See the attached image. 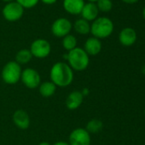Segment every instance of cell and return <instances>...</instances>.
I'll list each match as a JSON object with an SVG mask.
<instances>
[{
    "label": "cell",
    "mask_w": 145,
    "mask_h": 145,
    "mask_svg": "<svg viewBox=\"0 0 145 145\" xmlns=\"http://www.w3.org/2000/svg\"><path fill=\"white\" fill-rule=\"evenodd\" d=\"M78 40L76 37L72 34H67V36L62 38V47L67 50V51H71L77 47Z\"/></svg>",
    "instance_id": "cell-20"
},
{
    "label": "cell",
    "mask_w": 145,
    "mask_h": 145,
    "mask_svg": "<svg viewBox=\"0 0 145 145\" xmlns=\"http://www.w3.org/2000/svg\"><path fill=\"white\" fill-rule=\"evenodd\" d=\"M2 1H4V2H5V3H10V2L15 1V0H2Z\"/></svg>",
    "instance_id": "cell-30"
},
{
    "label": "cell",
    "mask_w": 145,
    "mask_h": 145,
    "mask_svg": "<svg viewBox=\"0 0 145 145\" xmlns=\"http://www.w3.org/2000/svg\"><path fill=\"white\" fill-rule=\"evenodd\" d=\"M102 42L100 39L95 37H90L86 39L84 44V50L90 56H94L98 55L102 50Z\"/></svg>",
    "instance_id": "cell-14"
},
{
    "label": "cell",
    "mask_w": 145,
    "mask_h": 145,
    "mask_svg": "<svg viewBox=\"0 0 145 145\" xmlns=\"http://www.w3.org/2000/svg\"><path fill=\"white\" fill-rule=\"evenodd\" d=\"M98 15H99V10L97 9L96 3H91V2L85 4L82 11L80 13L81 17L89 22L95 21L98 17Z\"/></svg>",
    "instance_id": "cell-15"
},
{
    "label": "cell",
    "mask_w": 145,
    "mask_h": 145,
    "mask_svg": "<svg viewBox=\"0 0 145 145\" xmlns=\"http://www.w3.org/2000/svg\"><path fill=\"white\" fill-rule=\"evenodd\" d=\"M52 145H69V143L67 142H64V141H59V142H55L54 144Z\"/></svg>",
    "instance_id": "cell-25"
},
{
    "label": "cell",
    "mask_w": 145,
    "mask_h": 145,
    "mask_svg": "<svg viewBox=\"0 0 145 145\" xmlns=\"http://www.w3.org/2000/svg\"><path fill=\"white\" fill-rule=\"evenodd\" d=\"M142 74H145V65L142 66Z\"/></svg>",
    "instance_id": "cell-28"
},
{
    "label": "cell",
    "mask_w": 145,
    "mask_h": 145,
    "mask_svg": "<svg viewBox=\"0 0 145 145\" xmlns=\"http://www.w3.org/2000/svg\"><path fill=\"white\" fill-rule=\"evenodd\" d=\"M142 17H143V19L145 20V7H144V8H143V10H142Z\"/></svg>",
    "instance_id": "cell-27"
},
{
    "label": "cell",
    "mask_w": 145,
    "mask_h": 145,
    "mask_svg": "<svg viewBox=\"0 0 145 145\" xmlns=\"http://www.w3.org/2000/svg\"><path fill=\"white\" fill-rule=\"evenodd\" d=\"M50 81L56 87H67L74 81V71L67 62H56L50 71Z\"/></svg>",
    "instance_id": "cell-1"
},
{
    "label": "cell",
    "mask_w": 145,
    "mask_h": 145,
    "mask_svg": "<svg viewBox=\"0 0 145 145\" xmlns=\"http://www.w3.org/2000/svg\"><path fill=\"white\" fill-rule=\"evenodd\" d=\"M84 95L80 91H74L68 94L66 99V107L69 110L79 108L84 102Z\"/></svg>",
    "instance_id": "cell-12"
},
{
    "label": "cell",
    "mask_w": 145,
    "mask_h": 145,
    "mask_svg": "<svg viewBox=\"0 0 145 145\" xmlns=\"http://www.w3.org/2000/svg\"><path fill=\"white\" fill-rule=\"evenodd\" d=\"M39 145H51V144L48 142H39Z\"/></svg>",
    "instance_id": "cell-26"
},
{
    "label": "cell",
    "mask_w": 145,
    "mask_h": 145,
    "mask_svg": "<svg viewBox=\"0 0 145 145\" xmlns=\"http://www.w3.org/2000/svg\"><path fill=\"white\" fill-rule=\"evenodd\" d=\"M103 128V123L97 119H92L90 121L87 122L86 130L90 133V134H96L100 132Z\"/></svg>",
    "instance_id": "cell-19"
},
{
    "label": "cell",
    "mask_w": 145,
    "mask_h": 145,
    "mask_svg": "<svg viewBox=\"0 0 145 145\" xmlns=\"http://www.w3.org/2000/svg\"><path fill=\"white\" fill-rule=\"evenodd\" d=\"M122 2H124L125 4H127V5H133L137 2H138L139 0H121Z\"/></svg>",
    "instance_id": "cell-24"
},
{
    "label": "cell",
    "mask_w": 145,
    "mask_h": 145,
    "mask_svg": "<svg viewBox=\"0 0 145 145\" xmlns=\"http://www.w3.org/2000/svg\"><path fill=\"white\" fill-rule=\"evenodd\" d=\"M137 33L131 27L123 28L119 34V41L123 46H131L137 41Z\"/></svg>",
    "instance_id": "cell-11"
},
{
    "label": "cell",
    "mask_w": 145,
    "mask_h": 145,
    "mask_svg": "<svg viewBox=\"0 0 145 145\" xmlns=\"http://www.w3.org/2000/svg\"><path fill=\"white\" fill-rule=\"evenodd\" d=\"M114 22L106 16L97 17L91 24V33L92 37L98 39L108 38L114 32Z\"/></svg>",
    "instance_id": "cell-3"
},
{
    "label": "cell",
    "mask_w": 145,
    "mask_h": 145,
    "mask_svg": "<svg viewBox=\"0 0 145 145\" xmlns=\"http://www.w3.org/2000/svg\"><path fill=\"white\" fill-rule=\"evenodd\" d=\"M21 80L22 84L28 89H35L41 84V78L39 72L32 67H27L22 70Z\"/></svg>",
    "instance_id": "cell-7"
},
{
    "label": "cell",
    "mask_w": 145,
    "mask_h": 145,
    "mask_svg": "<svg viewBox=\"0 0 145 145\" xmlns=\"http://www.w3.org/2000/svg\"><path fill=\"white\" fill-rule=\"evenodd\" d=\"M16 1L25 10L35 7L39 4V0H16Z\"/></svg>",
    "instance_id": "cell-22"
},
{
    "label": "cell",
    "mask_w": 145,
    "mask_h": 145,
    "mask_svg": "<svg viewBox=\"0 0 145 145\" xmlns=\"http://www.w3.org/2000/svg\"><path fill=\"white\" fill-rule=\"evenodd\" d=\"M85 0H63L64 10L72 16L80 15L82 9L85 5Z\"/></svg>",
    "instance_id": "cell-10"
},
{
    "label": "cell",
    "mask_w": 145,
    "mask_h": 145,
    "mask_svg": "<svg viewBox=\"0 0 145 145\" xmlns=\"http://www.w3.org/2000/svg\"><path fill=\"white\" fill-rule=\"evenodd\" d=\"M13 123L22 130H26L30 125L29 114L23 109H17L12 115Z\"/></svg>",
    "instance_id": "cell-13"
},
{
    "label": "cell",
    "mask_w": 145,
    "mask_h": 145,
    "mask_svg": "<svg viewBox=\"0 0 145 145\" xmlns=\"http://www.w3.org/2000/svg\"><path fill=\"white\" fill-rule=\"evenodd\" d=\"M65 56L67 64L72 71H85L90 64V56L86 54L83 48L76 47L71 51H68Z\"/></svg>",
    "instance_id": "cell-2"
},
{
    "label": "cell",
    "mask_w": 145,
    "mask_h": 145,
    "mask_svg": "<svg viewBox=\"0 0 145 145\" xmlns=\"http://www.w3.org/2000/svg\"><path fill=\"white\" fill-rule=\"evenodd\" d=\"M144 114H145V109H144Z\"/></svg>",
    "instance_id": "cell-31"
},
{
    "label": "cell",
    "mask_w": 145,
    "mask_h": 145,
    "mask_svg": "<svg viewBox=\"0 0 145 145\" xmlns=\"http://www.w3.org/2000/svg\"><path fill=\"white\" fill-rule=\"evenodd\" d=\"M72 29V22L63 17H60L54 21L51 25V33L56 38H63L67 34H70V32Z\"/></svg>",
    "instance_id": "cell-8"
},
{
    "label": "cell",
    "mask_w": 145,
    "mask_h": 145,
    "mask_svg": "<svg viewBox=\"0 0 145 145\" xmlns=\"http://www.w3.org/2000/svg\"><path fill=\"white\" fill-rule=\"evenodd\" d=\"M33 57L44 59L50 56L51 52V45L50 42L44 39H38L33 41L29 49Z\"/></svg>",
    "instance_id": "cell-5"
},
{
    "label": "cell",
    "mask_w": 145,
    "mask_h": 145,
    "mask_svg": "<svg viewBox=\"0 0 145 145\" xmlns=\"http://www.w3.org/2000/svg\"><path fill=\"white\" fill-rule=\"evenodd\" d=\"M22 67L16 61L7 62L1 72V77L4 82L7 85H16L21 80Z\"/></svg>",
    "instance_id": "cell-4"
},
{
    "label": "cell",
    "mask_w": 145,
    "mask_h": 145,
    "mask_svg": "<svg viewBox=\"0 0 145 145\" xmlns=\"http://www.w3.org/2000/svg\"><path fill=\"white\" fill-rule=\"evenodd\" d=\"M91 134L85 128L72 130L68 137L69 145H91Z\"/></svg>",
    "instance_id": "cell-9"
},
{
    "label": "cell",
    "mask_w": 145,
    "mask_h": 145,
    "mask_svg": "<svg viewBox=\"0 0 145 145\" xmlns=\"http://www.w3.org/2000/svg\"><path fill=\"white\" fill-rule=\"evenodd\" d=\"M99 12L108 13L113 9V2L112 0H98L96 3Z\"/></svg>",
    "instance_id": "cell-21"
},
{
    "label": "cell",
    "mask_w": 145,
    "mask_h": 145,
    "mask_svg": "<svg viewBox=\"0 0 145 145\" xmlns=\"http://www.w3.org/2000/svg\"><path fill=\"white\" fill-rule=\"evenodd\" d=\"M41 1L43 4L44 5H54L57 2V0H39Z\"/></svg>",
    "instance_id": "cell-23"
},
{
    "label": "cell",
    "mask_w": 145,
    "mask_h": 145,
    "mask_svg": "<svg viewBox=\"0 0 145 145\" xmlns=\"http://www.w3.org/2000/svg\"><path fill=\"white\" fill-rule=\"evenodd\" d=\"M32 58V53L28 49H22L16 55V61L20 65H25L28 63Z\"/></svg>",
    "instance_id": "cell-18"
},
{
    "label": "cell",
    "mask_w": 145,
    "mask_h": 145,
    "mask_svg": "<svg viewBox=\"0 0 145 145\" xmlns=\"http://www.w3.org/2000/svg\"><path fill=\"white\" fill-rule=\"evenodd\" d=\"M88 2H91V3H97L98 0H87Z\"/></svg>",
    "instance_id": "cell-29"
},
{
    "label": "cell",
    "mask_w": 145,
    "mask_h": 145,
    "mask_svg": "<svg viewBox=\"0 0 145 145\" xmlns=\"http://www.w3.org/2000/svg\"><path fill=\"white\" fill-rule=\"evenodd\" d=\"M56 91V86L51 81H44L42 82L39 86V94L45 98L52 97Z\"/></svg>",
    "instance_id": "cell-17"
},
{
    "label": "cell",
    "mask_w": 145,
    "mask_h": 145,
    "mask_svg": "<svg viewBox=\"0 0 145 145\" xmlns=\"http://www.w3.org/2000/svg\"><path fill=\"white\" fill-rule=\"evenodd\" d=\"M72 28L74 31L80 35H87L91 33V24L89 22L84 20L83 18H80L74 22L72 24Z\"/></svg>",
    "instance_id": "cell-16"
},
{
    "label": "cell",
    "mask_w": 145,
    "mask_h": 145,
    "mask_svg": "<svg viewBox=\"0 0 145 145\" xmlns=\"http://www.w3.org/2000/svg\"><path fill=\"white\" fill-rule=\"evenodd\" d=\"M24 14V9L16 1L6 3L2 10V15L4 18L10 22H14L19 21Z\"/></svg>",
    "instance_id": "cell-6"
}]
</instances>
